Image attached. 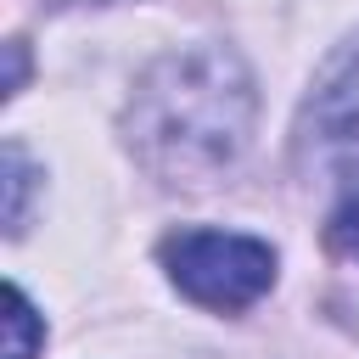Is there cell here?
Returning <instances> with one entry per match:
<instances>
[{
	"instance_id": "cell-5",
	"label": "cell",
	"mask_w": 359,
	"mask_h": 359,
	"mask_svg": "<svg viewBox=\"0 0 359 359\" xmlns=\"http://www.w3.org/2000/svg\"><path fill=\"white\" fill-rule=\"evenodd\" d=\"M337 241H342V247L359 258V202H348V208L337 213Z\"/></svg>"
},
{
	"instance_id": "cell-3",
	"label": "cell",
	"mask_w": 359,
	"mask_h": 359,
	"mask_svg": "<svg viewBox=\"0 0 359 359\" xmlns=\"http://www.w3.org/2000/svg\"><path fill=\"white\" fill-rule=\"evenodd\" d=\"M303 163L325 185H359V45L325 67L303 107Z\"/></svg>"
},
{
	"instance_id": "cell-1",
	"label": "cell",
	"mask_w": 359,
	"mask_h": 359,
	"mask_svg": "<svg viewBox=\"0 0 359 359\" xmlns=\"http://www.w3.org/2000/svg\"><path fill=\"white\" fill-rule=\"evenodd\" d=\"M247 129L252 79L219 45L163 56L129 101L135 157L174 185H208L219 168H230L247 146Z\"/></svg>"
},
{
	"instance_id": "cell-2",
	"label": "cell",
	"mask_w": 359,
	"mask_h": 359,
	"mask_svg": "<svg viewBox=\"0 0 359 359\" xmlns=\"http://www.w3.org/2000/svg\"><path fill=\"white\" fill-rule=\"evenodd\" d=\"M163 269L191 303L236 314L275 286V247L241 230H180L163 241Z\"/></svg>"
},
{
	"instance_id": "cell-4",
	"label": "cell",
	"mask_w": 359,
	"mask_h": 359,
	"mask_svg": "<svg viewBox=\"0 0 359 359\" xmlns=\"http://www.w3.org/2000/svg\"><path fill=\"white\" fill-rule=\"evenodd\" d=\"M39 348V314L22 297V286H6V359H34Z\"/></svg>"
}]
</instances>
